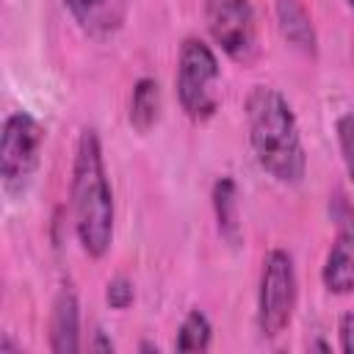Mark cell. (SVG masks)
I'll return each mask as SVG.
<instances>
[{
  "label": "cell",
  "mask_w": 354,
  "mask_h": 354,
  "mask_svg": "<svg viewBox=\"0 0 354 354\" xmlns=\"http://www.w3.org/2000/svg\"><path fill=\"white\" fill-rule=\"evenodd\" d=\"M163 97H160V83L149 75L138 77L130 91V105H127V119L136 133H149L158 119H160Z\"/></svg>",
  "instance_id": "12"
},
{
  "label": "cell",
  "mask_w": 354,
  "mask_h": 354,
  "mask_svg": "<svg viewBox=\"0 0 354 354\" xmlns=\"http://www.w3.org/2000/svg\"><path fill=\"white\" fill-rule=\"evenodd\" d=\"M210 343H213V324H210V318L199 307L188 310V315L177 326L174 351H207Z\"/></svg>",
  "instance_id": "13"
},
{
  "label": "cell",
  "mask_w": 354,
  "mask_h": 354,
  "mask_svg": "<svg viewBox=\"0 0 354 354\" xmlns=\"http://www.w3.org/2000/svg\"><path fill=\"white\" fill-rule=\"evenodd\" d=\"M210 202H213V216H216V230L218 235L235 249L241 246L243 230H241V207H238V185L230 174L218 177L210 188Z\"/></svg>",
  "instance_id": "11"
},
{
  "label": "cell",
  "mask_w": 354,
  "mask_h": 354,
  "mask_svg": "<svg viewBox=\"0 0 354 354\" xmlns=\"http://www.w3.org/2000/svg\"><path fill=\"white\" fill-rule=\"evenodd\" d=\"M205 28L213 44L235 64L249 66L260 55L257 14L252 0H205Z\"/></svg>",
  "instance_id": "6"
},
{
  "label": "cell",
  "mask_w": 354,
  "mask_h": 354,
  "mask_svg": "<svg viewBox=\"0 0 354 354\" xmlns=\"http://www.w3.org/2000/svg\"><path fill=\"white\" fill-rule=\"evenodd\" d=\"M69 11L72 22L91 39H111L116 36L124 22L130 3L127 0H61Z\"/></svg>",
  "instance_id": "8"
},
{
  "label": "cell",
  "mask_w": 354,
  "mask_h": 354,
  "mask_svg": "<svg viewBox=\"0 0 354 354\" xmlns=\"http://www.w3.org/2000/svg\"><path fill=\"white\" fill-rule=\"evenodd\" d=\"M69 202L75 238L86 257L102 260L113 243V188L108 180L102 141L94 127H83L75 141L72 177H69Z\"/></svg>",
  "instance_id": "2"
},
{
  "label": "cell",
  "mask_w": 354,
  "mask_h": 354,
  "mask_svg": "<svg viewBox=\"0 0 354 354\" xmlns=\"http://www.w3.org/2000/svg\"><path fill=\"white\" fill-rule=\"evenodd\" d=\"M218 77H221V66L216 50L199 36H185L177 53L174 94L183 113L191 122L205 124L218 113L221 105Z\"/></svg>",
  "instance_id": "3"
},
{
  "label": "cell",
  "mask_w": 354,
  "mask_h": 354,
  "mask_svg": "<svg viewBox=\"0 0 354 354\" xmlns=\"http://www.w3.org/2000/svg\"><path fill=\"white\" fill-rule=\"evenodd\" d=\"M47 130L28 111H11L0 130V185L8 199H22L41 166Z\"/></svg>",
  "instance_id": "4"
},
{
  "label": "cell",
  "mask_w": 354,
  "mask_h": 354,
  "mask_svg": "<svg viewBox=\"0 0 354 354\" xmlns=\"http://www.w3.org/2000/svg\"><path fill=\"white\" fill-rule=\"evenodd\" d=\"M343 3H346V6H348V8L354 11V0H343Z\"/></svg>",
  "instance_id": "19"
},
{
  "label": "cell",
  "mask_w": 354,
  "mask_h": 354,
  "mask_svg": "<svg viewBox=\"0 0 354 354\" xmlns=\"http://www.w3.org/2000/svg\"><path fill=\"white\" fill-rule=\"evenodd\" d=\"M243 116L257 166L279 185H299L307 174V152L285 94L266 83L252 86L243 100Z\"/></svg>",
  "instance_id": "1"
},
{
  "label": "cell",
  "mask_w": 354,
  "mask_h": 354,
  "mask_svg": "<svg viewBox=\"0 0 354 354\" xmlns=\"http://www.w3.org/2000/svg\"><path fill=\"white\" fill-rule=\"evenodd\" d=\"M299 304V274L288 249H268L257 282V332L266 340H277L293 324Z\"/></svg>",
  "instance_id": "5"
},
{
  "label": "cell",
  "mask_w": 354,
  "mask_h": 354,
  "mask_svg": "<svg viewBox=\"0 0 354 354\" xmlns=\"http://www.w3.org/2000/svg\"><path fill=\"white\" fill-rule=\"evenodd\" d=\"M335 136H337V147H340V158L346 166V174L354 185V111H346L337 116L335 122Z\"/></svg>",
  "instance_id": "14"
},
{
  "label": "cell",
  "mask_w": 354,
  "mask_h": 354,
  "mask_svg": "<svg viewBox=\"0 0 354 354\" xmlns=\"http://www.w3.org/2000/svg\"><path fill=\"white\" fill-rule=\"evenodd\" d=\"M337 337H340V351L354 354V310H348V313L340 315Z\"/></svg>",
  "instance_id": "16"
},
{
  "label": "cell",
  "mask_w": 354,
  "mask_h": 354,
  "mask_svg": "<svg viewBox=\"0 0 354 354\" xmlns=\"http://www.w3.org/2000/svg\"><path fill=\"white\" fill-rule=\"evenodd\" d=\"M329 213L335 221V235L326 249L321 266V285L332 296H351L354 293V205L346 194H335L329 199Z\"/></svg>",
  "instance_id": "7"
},
{
  "label": "cell",
  "mask_w": 354,
  "mask_h": 354,
  "mask_svg": "<svg viewBox=\"0 0 354 354\" xmlns=\"http://www.w3.org/2000/svg\"><path fill=\"white\" fill-rule=\"evenodd\" d=\"M116 346H113V340L111 337H105V332L102 329H94L91 332V340H88V351H97V354H111Z\"/></svg>",
  "instance_id": "17"
},
{
  "label": "cell",
  "mask_w": 354,
  "mask_h": 354,
  "mask_svg": "<svg viewBox=\"0 0 354 354\" xmlns=\"http://www.w3.org/2000/svg\"><path fill=\"white\" fill-rule=\"evenodd\" d=\"M274 17L279 36L301 55H318V30L304 0H274Z\"/></svg>",
  "instance_id": "9"
},
{
  "label": "cell",
  "mask_w": 354,
  "mask_h": 354,
  "mask_svg": "<svg viewBox=\"0 0 354 354\" xmlns=\"http://www.w3.org/2000/svg\"><path fill=\"white\" fill-rule=\"evenodd\" d=\"M141 351H155V354H158L160 346H158V343H141Z\"/></svg>",
  "instance_id": "18"
},
{
  "label": "cell",
  "mask_w": 354,
  "mask_h": 354,
  "mask_svg": "<svg viewBox=\"0 0 354 354\" xmlns=\"http://www.w3.org/2000/svg\"><path fill=\"white\" fill-rule=\"evenodd\" d=\"M133 299H136V288H133V282L127 277H113L105 285V301H108V307L127 310L133 304Z\"/></svg>",
  "instance_id": "15"
},
{
  "label": "cell",
  "mask_w": 354,
  "mask_h": 354,
  "mask_svg": "<svg viewBox=\"0 0 354 354\" xmlns=\"http://www.w3.org/2000/svg\"><path fill=\"white\" fill-rule=\"evenodd\" d=\"M50 351L53 354H75L80 351V301L77 293L64 285L50 310Z\"/></svg>",
  "instance_id": "10"
}]
</instances>
